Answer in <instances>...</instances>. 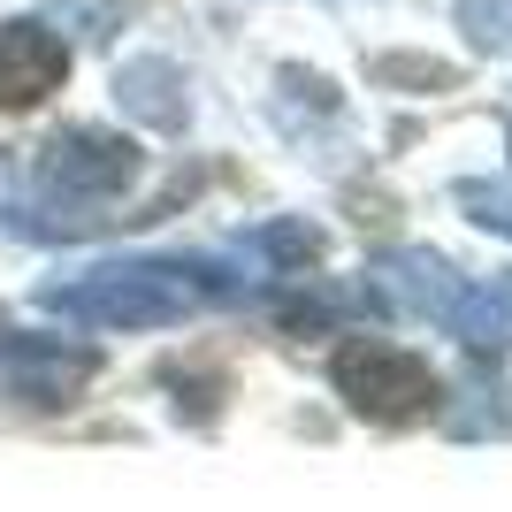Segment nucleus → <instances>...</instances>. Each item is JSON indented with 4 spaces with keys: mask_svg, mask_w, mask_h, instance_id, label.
<instances>
[{
    "mask_svg": "<svg viewBox=\"0 0 512 512\" xmlns=\"http://www.w3.org/2000/svg\"><path fill=\"white\" fill-rule=\"evenodd\" d=\"M46 306L85 329H169L199 306V283L184 260H130V268H92L77 283H54Z\"/></svg>",
    "mask_w": 512,
    "mask_h": 512,
    "instance_id": "nucleus-1",
    "label": "nucleus"
},
{
    "mask_svg": "<svg viewBox=\"0 0 512 512\" xmlns=\"http://www.w3.org/2000/svg\"><path fill=\"white\" fill-rule=\"evenodd\" d=\"M329 375H337V398L352 413H367V421H413V413L436 406V375H428V360H413L406 344L352 337V344H337Z\"/></svg>",
    "mask_w": 512,
    "mask_h": 512,
    "instance_id": "nucleus-2",
    "label": "nucleus"
},
{
    "mask_svg": "<svg viewBox=\"0 0 512 512\" xmlns=\"http://www.w3.org/2000/svg\"><path fill=\"white\" fill-rule=\"evenodd\" d=\"M46 184L62 199H115L138 176V146L115 138V130H62L54 146H46Z\"/></svg>",
    "mask_w": 512,
    "mask_h": 512,
    "instance_id": "nucleus-3",
    "label": "nucleus"
},
{
    "mask_svg": "<svg viewBox=\"0 0 512 512\" xmlns=\"http://www.w3.org/2000/svg\"><path fill=\"white\" fill-rule=\"evenodd\" d=\"M62 69H69V46L46 23H8L0 31V107H39L62 85Z\"/></svg>",
    "mask_w": 512,
    "mask_h": 512,
    "instance_id": "nucleus-4",
    "label": "nucleus"
},
{
    "mask_svg": "<svg viewBox=\"0 0 512 512\" xmlns=\"http://www.w3.org/2000/svg\"><path fill=\"white\" fill-rule=\"evenodd\" d=\"M375 283H383V299H390V306L428 314V321H444V306L459 299V276H451L436 253H390L383 268H375Z\"/></svg>",
    "mask_w": 512,
    "mask_h": 512,
    "instance_id": "nucleus-5",
    "label": "nucleus"
},
{
    "mask_svg": "<svg viewBox=\"0 0 512 512\" xmlns=\"http://www.w3.org/2000/svg\"><path fill=\"white\" fill-rule=\"evenodd\" d=\"M115 100H123L138 123H153V130H176V123H184V77H176V62H161V54H146V62H123V77H115Z\"/></svg>",
    "mask_w": 512,
    "mask_h": 512,
    "instance_id": "nucleus-6",
    "label": "nucleus"
},
{
    "mask_svg": "<svg viewBox=\"0 0 512 512\" xmlns=\"http://www.w3.org/2000/svg\"><path fill=\"white\" fill-rule=\"evenodd\" d=\"M444 329L459 344H512V276H497V283H459V299L444 306Z\"/></svg>",
    "mask_w": 512,
    "mask_h": 512,
    "instance_id": "nucleus-7",
    "label": "nucleus"
},
{
    "mask_svg": "<svg viewBox=\"0 0 512 512\" xmlns=\"http://www.w3.org/2000/svg\"><path fill=\"white\" fill-rule=\"evenodd\" d=\"M459 31H467L474 46L505 54L512 46V0H459Z\"/></svg>",
    "mask_w": 512,
    "mask_h": 512,
    "instance_id": "nucleus-8",
    "label": "nucleus"
},
{
    "mask_svg": "<svg viewBox=\"0 0 512 512\" xmlns=\"http://www.w3.org/2000/svg\"><path fill=\"white\" fill-rule=\"evenodd\" d=\"M459 207H467L482 230L512 237V192H505V184H459Z\"/></svg>",
    "mask_w": 512,
    "mask_h": 512,
    "instance_id": "nucleus-9",
    "label": "nucleus"
},
{
    "mask_svg": "<svg viewBox=\"0 0 512 512\" xmlns=\"http://www.w3.org/2000/svg\"><path fill=\"white\" fill-rule=\"evenodd\" d=\"M260 245H268V253H283V260H314V253H321V237H314V230H299V222H283V230H268Z\"/></svg>",
    "mask_w": 512,
    "mask_h": 512,
    "instance_id": "nucleus-10",
    "label": "nucleus"
}]
</instances>
